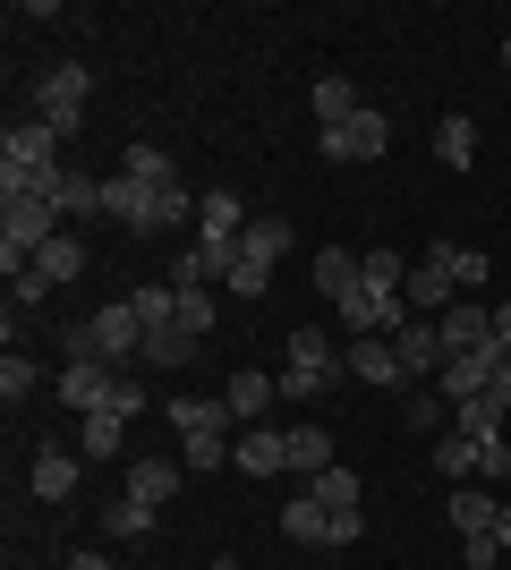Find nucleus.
Wrapping results in <instances>:
<instances>
[{
    "instance_id": "obj_21",
    "label": "nucleus",
    "mask_w": 511,
    "mask_h": 570,
    "mask_svg": "<svg viewBox=\"0 0 511 570\" xmlns=\"http://www.w3.org/2000/svg\"><path fill=\"white\" fill-rule=\"evenodd\" d=\"M179 476H188V469H179V460H137V469H128V494L163 511V502L179 494Z\"/></svg>"
},
{
    "instance_id": "obj_7",
    "label": "nucleus",
    "mask_w": 511,
    "mask_h": 570,
    "mask_svg": "<svg viewBox=\"0 0 511 570\" xmlns=\"http://www.w3.org/2000/svg\"><path fill=\"white\" fill-rule=\"evenodd\" d=\"M102 214L120 222V230L154 238V230H163V188H146V179H128V170H111V179H102Z\"/></svg>"
},
{
    "instance_id": "obj_31",
    "label": "nucleus",
    "mask_w": 511,
    "mask_h": 570,
    "mask_svg": "<svg viewBox=\"0 0 511 570\" xmlns=\"http://www.w3.org/2000/svg\"><path fill=\"white\" fill-rule=\"evenodd\" d=\"M222 289H230V298H265V289H273V264L230 256V264H222Z\"/></svg>"
},
{
    "instance_id": "obj_13",
    "label": "nucleus",
    "mask_w": 511,
    "mask_h": 570,
    "mask_svg": "<svg viewBox=\"0 0 511 570\" xmlns=\"http://www.w3.org/2000/svg\"><path fill=\"white\" fill-rule=\"evenodd\" d=\"M26 273H35V282H43V289H69L77 273H86V238H77V230H60V238H51V247H43V256L26 264Z\"/></svg>"
},
{
    "instance_id": "obj_32",
    "label": "nucleus",
    "mask_w": 511,
    "mask_h": 570,
    "mask_svg": "<svg viewBox=\"0 0 511 570\" xmlns=\"http://www.w3.org/2000/svg\"><path fill=\"white\" fill-rule=\"evenodd\" d=\"M120 434H128L120 409H95V417H86V460H120Z\"/></svg>"
},
{
    "instance_id": "obj_4",
    "label": "nucleus",
    "mask_w": 511,
    "mask_h": 570,
    "mask_svg": "<svg viewBox=\"0 0 511 570\" xmlns=\"http://www.w3.org/2000/svg\"><path fill=\"white\" fill-rule=\"evenodd\" d=\"M86 95H95L86 60H60V69L35 77V119H43V128H60V137H77V128H86Z\"/></svg>"
},
{
    "instance_id": "obj_2",
    "label": "nucleus",
    "mask_w": 511,
    "mask_h": 570,
    "mask_svg": "<svg viewBox=\"0 0 511 570\" xmlns=\"http://www.w3.org/2000/svg\"><path fill=\"white\" fill-rule=\"evenodd\" d=\"M69 357H102V366H137L146 357V324H137V298H102L86 324L69 333Z\"/></svg>"
},
{
    "instance_id": "obj_5",
    "label": "nucleus",
    "mask_w": 511,
    "mask_h": 570,
    "mask_svg": "<svg viewBox=\"0 0 511 570\" xmlns=\"http://www.w3.org/2000/svg\"><path fill=\"white\" fill-rule=\"evenodd\" d=\"M333 375H341L333 341L298 324V333H291V357H282V401H316V392H324V383H333Z\"/></svg>"
},
{
    "instance_id": "obj_18",
    "label": "nucleus",
    "mask_w": 511,
    "mask_h": 570,
    "mask_svg": "<svg viewBox=\"0 0 511 570\" xmlns=\"http://www.w3.org/2000/svg\"><path fill=\"white\" fill-rule=\"evenodd\" d=\"M282 537H291V546H324V537H333V511H324L316 494L282 502Z\"/></svg>"
},
{
    "instance_id": "obj_25",
    "label": "nucleus",
    "mask_w": 511,
    "mask_h": 570,
    "mask_svg": "<svg viewBox=\"0 0 511 570\" xmlns=\"http://www.w3.org/2000/svg\"><path fill=\"white\" fill-rule=\"evenodd\" d=\"M154 502H137V494H120V502H102V537H154Z\"/></svg>"
},
{
    "instance_id": "obj_41",
    "label": "nucleus",
    "mask_w": 511,
    "mask_h": 570,
    "mask_svg": "<svg viewBox=\"0 0 511 570\" xmlns=\"http://www.w3.org/2000/svg\"><path fill=\"white\" fill-rule=\"evenodd\" d=\"M366 537V511H333V537H324V546H358Z\"/></svg>"
},
{
    "instance_id": "obj_10",
    "label": "nucleus",
    "mask_w": 511,
    "mask_h": 570,
    "mask_svg": "<svg viewBox=\"0 0 511 570\" xmlns=\"http://www.w3.org/2000/svg\"><path fill=\"white\" fill-rule=\"evenodd\" d=\"M230 460H239L247 476H282L291 469V426H247L239 443H230Z\"/></svg>"
},
{
    "instance_id": "obj_15",
    "label": "nucleus",
    "mask_w": 511,
    "mask_h": 570,
    "mask_svg": "<svg viewBox=\"0 0 511 570\" xmlns=\"http://www.w3.org/2000/svg\"><path fill=\"white\" fill-rule=\"evenodd\" d=\"M26 485H35V502H69V494H77V460L60 452V443H43V452H35V476H26Z\"/></svg>"
},
{
    "instance_id": "obj_42",
    "label": "nucleus",
    "mask_w": 511,
    "mask_h": 570,
    "mask_svg": "<svg viewBox=\"0 0 511 570\" xmlns=\"http://www.w3.org/2000/svg\"><path fill=\"white\" fill-rule=\"evenodd\" d=\"M494 553H503L494 537H461V562H469V570H494Z\"/></svg>"
},
{
    "instance_id": "obj_9",
    "label": "nucleus",
    "mask_w": 511,
    "mask_h": 570,
    "mask_svg": "<svg viewBox=\"0 0 511 570\" xmlns=\"http://www.w3.org/2000/svg\"><path fill=\"white\" fill-rule=\"evenodd\" d=\"M435 324H443V350H452V357L494 350V307H487V298H461V307H443Z\"/></svg>"
},
{
    "instance_id": "obj_33",
    "label": "nucleus",
    "mask_w": 511,
    "mask_h": 570,
    "mask_svg": "<svg viewBox=\"0 0 511 570\" xmlns=\"http://www.w3.org/2000/svg\"><path fill=\"white\" fill-rule=\"evenodd\" d=\"M222 282V264L205 256V247H179V264H170V289H214Z\"/></svg>"
},
{
    "instance_id": "obj_17",
    "label": "nucleus",
    "mask_w": 511,
    "mask_h": 570,
    "mask_svg": "<svg viewBox=\"0 0 511 570\" xmlns=\"http://www.w3.org/2000/svg\"><path fill=\"white\" fill-rule=\"evenodd\" d=\"M494 511H503L494 485H452V528L461 537H494Z\"/></svg>"
},
{
    "instance_id": "obj_16",
    "label": "nucleus",
    "mask_w": 511,
    "mask_h": 570,
    "mask_svg": "<svg viewBox=\"0 0 511 570\" xmlns=\"http://www.w3.org/2000/svg\"><path fill=\"white\" fill-rule=\"evenodd\" d=\"M341 375H358V383H401V357H392V341H350V350H341Z\"/></svg>"
},
{
    "instance_id": "obj_23",
    "label": "nucleus",
    "mask_w": 511,
    "mask_h": 570,
    "mask_svg": "<svg viewBox=\"0 0 511 570\" xmlns=\"http://www.w3.org/2000/svg\"><path fill=\"white\" fill-rule=\"evenodd\" d=\"M452 434H469V443H494V434H503V401H494V392L461 401V409H452Z\"/></svg>"
},
{
    "instance_id": "obj_46",
    "label": "nucleus",
    "mask_w": 511,
    "mask_h": 570,
    "mask_svg": "<svg viewBox=\"0 0 511 570\" xmlns=\"http://www.w3.org/2000/svg\"><path fill=\"white\" fill-rule=\"evenodd\" d=\"M503 77H511V35H503Z\"/></svg>"
},
{
    "instance_id": "obj_38",
    "label": "nucleus",
    "mask_w": 511,
    "mask_h": 570,
    "mask_svg": "<svg viewBox=\"0 0 511 570\" xmlns=\"http://www.w3.org/2000/svg\"><path fill=\"white\" fill-rule=\"evenodd\" d=\"M179 469H188V476L222 469V434H196V443H179Z\"/></svg>"
},
{
    "instance_id": "obj_28",
    "label": "nucleus",
    "mask_w": 511,
    "mask_h": 570,
    "mask_svg": "<svg viewBox=\"0 0 511 570\" xmlns=\"http://www.w3.org/2000/svg\"><path fill=\"white\" fill-rule=\"evenodd\" d=\"M120 170H128V179H146V188H170V179H179V163H170L163 145H128Z\"/></svg>"
},
{
    "instance_id": "obj_3",
    "label": "nucleus",
    "mask_w": 511,
    "mask_h": 570,
    "mask_svg": "<svg viewBox=\"0 0 511 570\" xmlns=\"http://www.w3.org/2000/svg\"><path fill=\"white\" fill-rule=\"evenodd\" d=\"M60 401H69L77 417H95V409L137 417V409H146V383L120 375V366H102V357H77V366H60Z\"/></svg>"
},
{
    "instance_id": "obj_44",
    "label": "nucleus",
    "mask_w": 511,
    "mask_h": 570,
    "mask_svg": "<svg viewBox=\"0 0 511 570\" xmlns=\"http://www.w3.org/2000/svg\"><path fill=\"white\" fill-rule=\"evenodd\" d=\"M494 546H511V502H503V511H494Z\"/></svg>"
},
{
    "instance_id": "obj_8",
    "label": "nucleus",
    "mask_w": 511,
    "mask_h": 570,
    "mask_svg": "<svg viewBox=\"0 0 511 570\" xmlns=\"http://www.w3.org/2000/svg\"><path fill=\"white\" fill-rule=\"evenodd\" d=\"M392 357H401V375H426V383H435L443 357H452V350H443V324H435V315H410V324L392 333Z\"/></svg>"
},
{
    "instance_id": "obj_1",
    "label": "nucleus",
    "mask_w": 511,
    "mask_h": 570,
    "mask_svg": "<svg viewBox=\"0 0 511 570\" xmlns=\"http://www.w3.org/2000/svg\"><path fill=\"white\" fill-rule=\"evenodd\" d=\"M60 128H43V119L26 111L9 119V137H0V196H51V179H60Z\"/></svg>"
},
{
    "instance_id": "obj_37",
    "label": "nucleus",
    "mask_w": 511,
    "mask_h": 570,
    "mask_svg": "<svg viewBox=\"0 0 511 570\" xmlns=\"http://www.w3.org/2000/svg\"><path fill=\"white\" fill-rule=\"evenodd\" d=\"M26 392H35V357H18V350H9V357H0V401L18 409Z\"/></svg>"
},
{
    "instance_id": "obj_40",
    "label": "nucleus",
    "mask_w": 511,
    "mask_h": 570,
    "mask_svg": "<svg viewBox=\"0 0 511 570\" xmlns=\"http://www.w3.org/2000/svg\"><path fill=\"white\" fill-rule=\"evenodd\" d=\"M487 392H494V401H503V417H511V350H503V341H494V366H487Z\"/></svg>"
},
{
    "instance_id": "obj_22",
    "label": "nucleus",
    "mask_w": 511,
    "mask_h": 570,
    "mask_svg": "<svg viewBox=\"0 0 511 570\" xmlns=\"http://www.w3.org/2000/svg\"><path fill=\"white\" fill-rule=\"evenodd\" d=\"M316 128H341V119H358L366 102H358V86H350V77H316Z\"/></svg>"
},
{
    "instance_id": "obj_11",
    "label": "nucleus",
    "mask_w": 511,
    "mask_h": 570,
    "mask_svg": "<svg viewBox=\"0 0 511 570\" xmlns=\"http://www.w3.org/2000/svg\"><path fill=\"white\" fill-rule=\"evenodd\" d=\"M51 214H60V230H69V222H95L102 214V179L60 163V179H51Z\"/></svg>"
},
{
    "instance_id": "obj_12",
    "label": "nucleus",
    "mask_w": 511,
    "mask_h": 570,
    "mask_svg": "<svg viewBox=\"0 0 511 570\" xmlns=\"http://www.w3.org/2000/svg\"><path fill=\"white\" fill-rule=\"evenodd\" d=\"M222 401H230V417H239V426H265V409L282 401V375H256V366H247V375L222 383Z\"/></svg>"
},
{
    "instance_id": "obj_19",
    "label": "nucleus",
    "mask_w": 511,
    "mask_h": 570,
    "mask_svg": "<svg viewBox=\"0 0 511 570\" xmlns=\"http://www.w3.org/2000/svg\"><path fill=\"white\" fill-rule=\"evenodd\" d=\"M435 163L443 170H469V163H478V119H469V111H452L435 128Z\"/></svg>"
},
{
    "instance_id": "obj_14",
    "label": "nucleus",
    "mask_w": 511,
    "mask_h": 570,
    "mask_svg": "<svg viewBox=\"0 0 511 570\" xmlns=\"http://www.w3.org/2000/svg\"><path fill=\"white\" fill-rule=\"evenodd\" d=\"M170 426L196 443V434H230L239 417H230V401H196V392H179V401H170Z\"/></svg>"
},
{
    "instance_id": "obj_45",
    "label": "nucleus",
    "mask_w": 511,
    "mask_h": 570,
    "mask_svg": "<svg viewBox=\"0 0 511 570\" xmlns=\"http://www.w3.org/2000/svg\"><path fill=\"white\" fill-rule=\"evenodd\" d=\"M69 570H111V562H102V553H69Z\"/></svg>"
},
{
    "instance_id": "obj_30",
    "label": "nucleus",
    "mask_w": 511,
    "mask_h": 570,
    "mask_svg": "<svg viewBox=\"0 0 511 570\" xmlns=\"http://www.w3.org/2000/svg\"><path fill=\"white\" fill-rule=\"evenodd\" d=\"M128 298H137V324H146V341L179 324V289H154V282H146V289H128Z\"/></svg>"
},
{
    "instance_id": "obj_47",
    "label": "nucleus",
    "mask_w": 511,
    "mask_h": 570,
    "mask_svg": "<svg viewBox=\"0 0 511 570\" xmlns=\"http://www.w3.org/2000/svg\"><path fill=\"white\" fill-rule=\"evenodd\" d=\"M214 570H239V562H214Z\"/></svg>"
},
{
    "instance_id": "obj_6",
    "label": "nucleus",
    "mask_w": 511,
    "mask_h": 570,
    "mask_svg": "<svg viewBox=\"0 0 511 570\" xmlns=\"http://www.w3.org/2000/svg\"><path fill=\"white\" fill-rule=\"evenodd\" d=\"M316 154L324 163H384L392 154V119L358 111V119H341V128H316Z\"/></svg>"
},
{
    "instance_id": "obj_36",
    "label": "nucleus",
    "mask_w": 511,
    "mask_h": 570,
    "mask_svg": "<svg viewBox=\"0 0 511 570\" xmlns=\"http://www.w3.org/2000/svg\"><path fill=\"white\" fill-rule=\"evenodd\" d=\"M214 289H179V333H196V341H205V333H214Z\"/></svg>"
},
{
    "instance_id": "obj_39",
    "label": "nucleus",
    "mask_w": 511,
    "mask_h": 570,
    "mask_svg": "<svg viewBox=\"0 0 511 570\" xmlns=\"http://www.w3.org/2000/svg\"><path fill=\"white\" fill-rule=\"evenodd\" d=\"M478 476H487V485H503V476H511V443H503V434L478 443Z\"/></svg>"
},
{
    "instance_id": "obj_43",
    "label": "nucleus",
    "mask_w": 511,
    "mask_h": 570,
    "mask_svg": "<svg viewBox=\"0 0 511 570\" xmlns=\"http://www.w3.org/2000/svg\"><path fill=\"white\" fill-rule=\"evenodd\" d=\"M494 341L511 350V298H494Z\"/></svg>"
},
{
    "instance_id": "obj_35",
    "label": "nucleus",
    "mask_w": 511,
    "mask_h": 570,
    "mask_svg": "<svg viewBox=\"0 0 511 570\" xmlns=\"http://www.w3.org/2000/svg\"><path fill=\"white\" fill-rule=\"evenodd\" d=\"M188 357H196V333H179V324H170V333L146 341V357H137V366H188Z\"/></svg>"
},
{
    "instance_id": "obj_34",
    "label": "nucleus",
    "mask_w": 511,
    "mask_h": 570,
    "mask_svg": "<svg viewBox=\"0 0 511 570\" xmlns=\"http://www.w3.org/2000/svg\"><path fill=\"white\" fill-rule=\"evenodd\" d=\"M452 426V401H443L435 383H426V392H410V434H443Z\"/></svg>"
},
{
    "instance_id": "obj_20",
    "label": "nucleus",
    "mask_w": 511,
    "mask_h": 570,
    "mask_svg": "<svg viewBox=\"0 0 511 570\" xmlns=\"http://www.w3.org/2000/svg\"><path fill=\"white\" fill-rule=\"evenodd\" d=\"M316 289L333 298V307H350V298H358V256H350V247H324L316 256Z\"/></svg>"
},
{
    "instance_id": "obj_24",
    "label": "nucleus",
    "mask_w": 511,
    "mask_h": 570,
    "mask_svg": "<svg viewBox=\"0 0 511 570\" xmlns=\"http://www.w3.org/2000/svg\"><path fill=\"white\" fill-rule=\"evenodd\" d=\"M291 469L298 476H324V469H333V426H291Z\"/></svg>"
},
{
    "instance_id": "obj_27",
    "label": "nucleus",
    "mask_w": 511,
    "mask_h": 570,
    "mask_svg": "<svg viewBox=\"0 0 511 570\" xmlns=\"http://www.w3.org/2000/svg\"><path fill=\"white\" fill-rule=\"evenodd\" d=\"M426 460H435V476H452V485H461V476H478V443H469V434H435V443H426Z\"/></svg>"
},
{
    "instance_id": "obj_26",
    "label": "nucleus",
    "mask_w": 511,
    "mask_h": 570,
    "mask_svg": "<svg viewBox=\"0 0 511 570\" xmlns=\"http://www.w3.org/2000/svg\"><path fill=\"white\" fill-rule=\"evenodd\" d=\"M282 247H291V222L282 214H256L247 238H239V256H256V264H282Z\"/></svg>"
},
{
    "instance_id": "obj_29",
    "label": "nucleus",
    "mask_w": 511,
    "mask_h": 570,
    "mask_svg": "<svg viewBox=\"0 0 511 570\" xmlns=\"http://www.w3.org/2000/svg\"><path fill=\"white\" fill-rule=\"evenodd\" d=\"M307 494H316L324 511H358V469H341V460H333L324 476H307Z\"/></svg>"
}]
</instances>
